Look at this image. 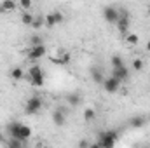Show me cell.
I'll list each match as a JSON object with an SVG mask.
<instances>
[{
    "label": "cell",
    "mask_w": 150,
    "mask_h": 148,
    "mask_svg": "<svg viewBox=\"0 0 150 148\" xmlns=\"http://www.w3.org/2000/svg\"><path fill=\"white\" fill-rule=\"evenodd\" d=\"M143 66H145V63H143L140 58L133 59V63H131V68H133L134 72H142V70H143Z\"/></svg>",
    "instance_id": "obj_21"
},
{
    "label": "cell",
    "mask_w": 150,
    "mask_h": 148,
    "mask_svg": "<svg viewBox=\"0 0 150 148\" xmlns=\"http://www.w3.org/2000/svg\"><path fill=\"white\" fill-rule=\"evenodd\" d=\"M44 21H45V26H47V28H52V26H56V25L63 23V14H61L59 11L49 12V14L44 18Z\"/></svg>",
    "instance_id": "obj_8"
},
{
    "label": "cell",
    "mask_w": 150,
    "mask_h": 148,
    "mask_svg": "<svg viewBox=\"0 0 150 148\" xmlns=\"http://www.w3.org/2000/svg\"><path fill=\"white\" fill-rule=\"evenodd\" d=\"M89 143H91V141L84 138V140H80V141H79V148H89Z\"/></svg>",
    "instance_id": "obj_27"
},
{
    "label": "cell",
    "mask_w": 150,
    "mask_h": 148,
    "mask_svg": "<svg viewBox=\"0 0 150 148\" xmlns=\"http://www.w3.org/2000/svg\"><path fill=\"white\" fill-rule=\"evenodd\" d=\"M119 12H120V18H119V21H117V30H119V33L120 35H127L129 33V26H131V18H129V12H127V9H119Z\"/></svg>",
    "instance_id": "obj_5"
},
{
    "label": "cell",
    "mask_w": 150,
    "mask_h": 148,
    "mask_svg": "<svg viewBox=\"0 0 150 148\" xmlns=\"http://www.w3.org/2000/svg\"><path fill=\"white\" fill-rule=\"evenodd\" d=\"M124 40H126V44H129V45H136L140 38H138L136 33H127V35L124 37Z\"/></svg>",
    "instance_id": "obj_22"
},
{
    "label": "cell",
    "mask_w": 150,
    "mask_h": 148,
    "mask_svg": "<svg viewBox=\"0 0 150 148\" xmlns=\"http://www.w3.org/2000/svg\"><path fill=\"white\" fill-rule=\"evenodd\" d=\"M33 19H35V14H32V12H21V23L23 25L32 26L33 25Z\"/></svg>",
    "instance_id": "obj_16"
},
{
    "label": "cell",
    "mask_w": 150,
    "mask_h": 148,
    "mask_svg": "<svg viewBox=\"0 0 150 148\" xmlns=\"http://www.w3.org/2000/svg\"><path fill=\"white\" fill-rule=\"evenodd\" d=\"M147 124V118L143 117V115H136V117H131L129 118V125L133 127V129H140V127H143Z\"/></svg>",
    "instance_id": "obj_13"
},
{
    "label": "cell",
    "mask_w": 150,
    "mask_h": 148,
    "mask_svg": "<svg viewBox=\"0 0 150 148\" xmlns=\"http://www.w3.org/2000/svg\"><path fill=\"white\" fill-rule=\"evenodd\" d=\"M101 85H103V89H105L107 92H110V94H112V92H117V91H119V87H120V80H117L115 77L110 75V77H107V78L103 80V84H101Z\"/></svg>",
    "instance_id": "obj_9"
},
{
    "label": "cell",
    "mask_w": 150,
    "mask_h": 148,
    "mask_svg": "<svg viewBox=\"0 0 150 148\" xmlns=\"http://www.w3.org/2000/svg\"><path fill=\"white\" fill-rule=\"evenodd\" d=\"M112 77H115V78L120 80V82H124V80L129 77V70H127V66H122V68H112Z\"/></svg>",
    "instance_id": "obj_12"
},
{
    "label": "cell",
    "mask_w": 150,
    "mask_h": 148,
    "mask_svg": "<svg viewBox=\"0 0 150 148\" xmlns=\"http://www.w3.org/2000/svg\"><path fill=\"white\" fill-rule=\"evenodd\" d=\"M11 77L14 78V80H21V78H25V72H23V68H12V72H11Z\"/></svg>",
    "instance_id": "obj_20"
},
{
    "label": "cell",
    "mask_w": 150,
    "mask_h": 148,
    "mask_svg": "<svg viewBox=\"0 0 150 148\" xmlns=\"http://www.w3.org/2000/svg\"><path fill=\"white\" fill-rule=\"evenodd\" d=\"M89 148H101V147H100L96 141H91V143H89Z\"/></svg>",
    "instance_id": "obj_28"
},
{
    "label": "cell",
    "mask_w": 150,
    "mask_h": 148,
    "mask_svg": "<svg viewBox=\"0 0 150 148\" xmlns=\"http://www.w3.org/2000/svg\"><path fill=\"white\" fill-rule=\"evenodd\" d=\"M82 115H84V120H86V122H93V120L96 118V110H94V108H86Z\"/></svg>",
    "instance_id": "obj_17"
},
{
    "label": "cell",
    "mask_w": 150,
    "mask_h": 148,
    "mask_svg": "<svg viewBox=\"0 0 150 148\" xmlns=\"http://www.w3.org/2000/svg\"><path fill=\"white\" fill-rule=\"evenodd\" d=\"M44 25H45L44 18H42V16H35V19H33V25H32V28H33V30H40V28H42Z\"/></svg>",
    "instance_id": "obj_26"
},
{
    "label": "cell",
    "mask_w": 150,
    "mask_h": 148,
    "mask_svg": "<svg viewBox=\"0 0 150 148\" xmlns=\"http://www.w3.org/2000/svg\"><path fill=\"white\" fill-rule=\"evenodd\" d=\"M30 44H32V47L44 45V38L40 37V35H32V37H30Z\"/></svg>",
    "instance_id": "obj_25"
},
{
    "label": "cell",
    "mask_w": 150,
    "mask_h": 148,
    "mask_svg": "<svg viewBox=\"0 0 150 148\" xmlns=\"http://www.w3.org/2000/svg\"><path fill=\"white\" fill-rule=\"evenodd\" d=\"M49 59L54 63V65H67L68 61H70V54L67 52V51H61V49H58V51H54L51 56H49Z\"/></svg>",
    "instance_id": "obj_7"
},
{
    "label": "cell",
    "mask_w": 150,
    "mask_h": 148,
    "mask_svg": "<svg viewBox=\"0 0 150 148\" xmlns=\"http://www.w3.org/2000/svg\"><path fill=\"white\" fill-rule=\"evenodd\" d=\"M103 18H105L107 23L117 25V21H119V18H120L119 7H115V5H107V7H103Z\"/></svg>",
    "instance_id": "obj_6"
},
{
    "label": "cell",
    "mask_w": 150,
    "mask_h": 148,
    "mask_svg": "<svg viewBox=\"0 0 150 148\" xmlns=\"http://www.w3.org/2000/svg\"><path fill=\"white\" fill-rule=\"evenodd\" d=\"M119 141V132L113 131V129H108V131H101L98 134V140L96 143L100 145L101 148H113Z\"/></svg>",
    "instance_id": "obj_2"
},
{
    "label": "cell",
    "mask_w": 150,
    "mask_h": 148,
    "mask_svg": "<svg viewBox=\"0 0 150 148\" xmlns=\"http://www.w3.org/2000/svg\"><path fill=\"white\" fill-rule=\"evenodd\" d=\"M28 80H30V84L33 87H42L44 85L45 78H44V72H42V68L38 65H33V66L28 68Z\"/></svg>",
    "instance_id": "obj_3"
},
{
    "label": "cell",
    "mask_w": 150,
    "mask_h": 148,
    "mask_svg": "<svg viewBox=\"0 0 150 148\" xmlns=\"http://www.w3.org/2000/svg\"><path fill=\"white\" fill-rule=\"evenodd\" d=\"M145 51H147V52H150V40L147 42V45H145Z\"/></svg>",
    "instance_id": "obj_29"
},
{
    "label": "cell",
    "mask_w": 150,
    "mask_h": 148,
    "mask_svg": "<svg viewBox=\"0 0 150 148\" xmlns=\"http://www.w3.org/2000/svg\"><path fill=\"white\" fill-rule=\"evenodd\" d=\"M110 63H112V68H122V66H126V65H124V59H122V58H120L119 54L112 56Z\"/></svg>",
    "instance_id": "obj_19"
},
{
    "label": "cell",
    "mask_w": 150,
    "mask_h": 148,
    "mask_svg": "<svg viewBox=\"0 0 150 148\" xmlns=\"http://www.w3.org/2000/svg\"><path fill=\"white\" fill-rule=\"evenodd\" d=\"M52 122H54V125L63 127L67 124V111L63 110V108H56V110L52 111Z\"/></svg>",
    "instance_id": "obj_11"
},
{
    "label": "cell",
    "mask_w": 150,
    "mask_h": 148,
    "mask_svg": "<svg viewBox=\"0 0 150 148\" xmlns=\"http://www.w3.org/2000/svg\"><path fill=\"white\" fill-rule=\"evenodd\" d=\"M32 2L30 0H19L18 2V9H23V12H28V9H32Z\"/></svg>",
    "instance_id": "obj_24"
},
{
    "label": "cell",
    "mask_w": 150,
    "mask_h": 148,
    "mask_svg": "<svg viewBox=\"0 0 150 148\" xmlns=\"http://www.w3.org/2000/svg\"><path fill=\"white\" fill-rule=\"evenodd\" d=\"M89 73H91V78L94 80V84H103V70H100L98 66H94V68H91L89 70Z\"/></svg>",
    "instance_id": "obj_15"
},
{
    "label": "cell",
    "mask_w": 150,
    "mask_h": 148,
    "mask_svg": "<svg viewBox=\"0 0 150 148\" xmlns=\"http://www.w3.org/2000/svg\"><path fill=\"white\" fill-rule=\"evenodd\" d=\"M44 106V101L38 94H33L32 98H28V101L25 103V113L26 115H37L38 111L42 110Z\"/></svg>",
    "instance_id": "obj_4"
},
{
    "label": "cell",
    "mask_w": 150,
    "mask_h": 148,
    "mask_svg": "<svg viewBox=\"0 0 150 148\" xmlns=\"http://www.w3.org/2000/svg\"><path fill=\"white\" fill-rule=\"evenodd\" d=\"M18 9V4L16 2H12V0H4L2 4H0V12L4 14V12H14Z\"/></svg>",
    "instance_id": "obj_14"
},
{
    "label": "cell",
    "mask_w": 150,
    "mask_h": 148,
    "mask_svg": "<svg viewBox=\"0 0 150 148\" xmlns=\"http://www.w3.org/2000/svg\"><path fill=\"white\" fill-rule=\"evenodd\" d=\"M5 145H7V148H25V143H23V141L14 140V138H9V140L5 141Z\"/></svg>",
    "instance_id": "obj_18"
},
{
    "label": "cell",
    "mask_w": 150,
    "mask_h": 148,
    "mask_svg": "<svg viewBox=\"0 0 150 148\" xmlns=\"http://www.w3.org/2000/svg\"><path fill=\"white\" fill-rule=\"evenodd\" d=\"M4 141H5V138H4V134L0 132V143H4Z\"/></svg>",
    "instance_id": "obj_30"
},
{
    "label": "cell",
    "mask_w": 150,
    "mask_h": 148,
    "mask_svg": "<svg viewBox=\"0 0 150 148\" xmlns=\"http://www.w3.org/2000/svg\"><path fill=\"white\" fill-rule=\"evenodd\" d=\"M147 9H149V11H150V2H149V4H147Z\"/></svg>",
    "instance_id": "obj_31"
},
{
    "label": "cell",
    "mask_w": 150,
    "mask_h": 148,
    "mask_svg": "<svg viewBox=\"0 0 150 148\" xmlns=\"http://www.w3.org/2000/svg\"><path fill=\"white\" fill-rule=\"evenodd\" d=\"M47 54V49H45V45H38V47H32L30 51H28V59L30 61H38L40 58H44Z\"/></svg>",
    "instance_id": "obj_10"
},
{
    "label": "cell",
    "mask_w": 150,
    "mask_h": 148,
    "mask_svg": "<svg viewBox=\"0 0 150 148\" xmlns=\"http://www.w3.org/2000/svg\"><path fill=\"white\" fill-rule=\"evenodd\" d=\"M68 103L72 105V106H79L80 105V96L79 94H75V92H72V94H68Z\"/></svg>",
    "instance_id": "obj_23"
},
{
    "label": "cell",
    "mask_w": 150,
    "mask_h": 148,
    "mask_svg": "<svg viewBox=\"0 0 150 148\" xmlns=\"http://www.w3.org/2000/svg\"><path fill=\"white\" fill-rule=\"evenodd\" d=\"M5 129H7L9 138L19 140V141H23V143H26V141L32 138V129H30L26 124H21V122H18V120L9 122Z\"/></svg>",
    "instance_id": "obj_1"
}]
</instances>
